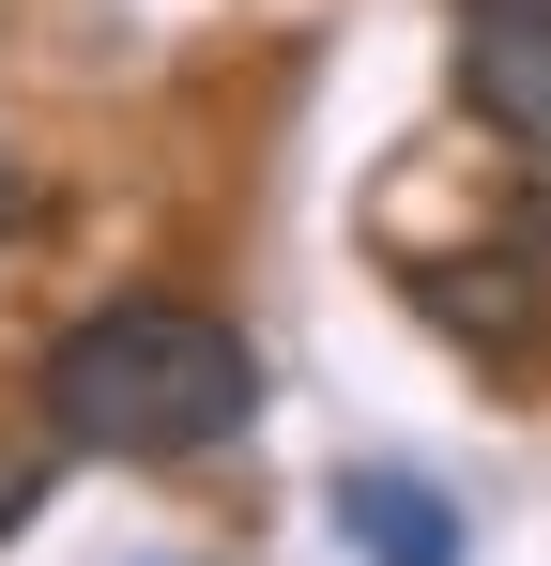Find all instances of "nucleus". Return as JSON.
Segmentation results:
<instances>
[{
  "mask_svg": "<svg viewBox=\"0 0 551 566\" xmlns=\"http://www.w3.org/2000/svg\"><path fill=\"white\" fill-rule=\"evenodd\" d=\"M31 398H46V429L62 444H92V460H199V444H230L246 413H261V353L215 322V306H92V322H62L46 337V368H31Z\"/></svg>",
  "mask_w": 551,
  "mask_h": 566,
  "instance_id": "f257e3e1",
  "label": "nucleus"
},
{
  "mask_svg": "<svg viewBox=\"0 0 551 566\" xmlns=\"http://www.w3.org/2000/svg\"><path fill=\"white\" fill-rule=\"evenodd\" d=\"M459 93L506 154L551 169V0H459Z\"/></svg>",
  "mask_w": 551,
  "mask_h": 566,
  "instance_id": "f03ea898",
  "label": "nucleus"
},
{
  "mask_svg": "<svg viewBox=\"0 0 551 566\" xmlns=\"http://www.w3.org/2000/svg\"><path fill=\"white\" fill-rule=\"evenodd\" d=\"M337 536L367 566H459V505L429 474H337Z\"/></svg>",
  "mask_w": 551,
  "mask_h": 566,
  "instance_id": "7ed1b4c3",
  "label": "nucleus"
},
{
  "mask_svg": "<svg viewBox=\"0 0 551 566\" xmlns=\"http://www.w3.org/2000/svg\"><path fill=\"white\" fill-rule=\"evenodd\" d=\"M15 521H31V474H15V460H0V536H15Z\"/></svg>",
  "mask_w": 551,
  "mask_h": 566,
  "instance_id": "20e7f679",
  "label": "nucleus"
}]
</instances>
